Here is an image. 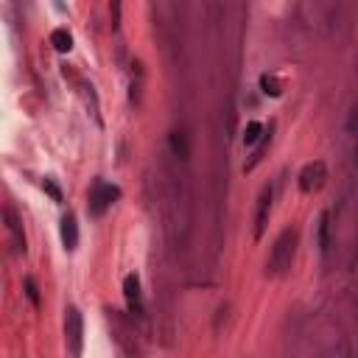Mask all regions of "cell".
I'll use <instances>...</instances> for the list:
<instances>
[{
	"label": "cell",
	"instance_id": "cell-1",
	"mask_svg": "<svg viewBox=\"0 0 358 358\" xmlns=\"http://www.w3.org/2000/svg\"><path fill=\"white\" fill-rule=\"evenodd\" d=\"M296 241H299V232L294 227H285L274 246H271V255H268V263H266V274L268 277H282L291 263H294V255H296Z\"/></svg>",
	"mask_w": 358,
	"mask_h": 358
},
{
	"label": "cell",
	"instance_id": "cell-7",
	"mask_svg": "<svg viewBox=\"0 0 358 358\" xmlns=\"http://www.w3.org/2000/svg\"><path fill=\"white\" fill-rule=\"evenodd\" d=\"M62 243H64L67 252H73V249L78 246V221H76L73 213H67V215L62 218Z\"/></svg>",
	"mask_w": 358,
	"mask_h": 358
},
{
	"label": "cell",
	"instance_id": "cell-5",
	"mask_svg": "<svg viewBox=\"0 0 358 358\" xmlns=\"http://www.w3.org/2000/svg\"><path fill=\"white\" fill-rule=\"evenodd\" d=\"M271 196H274L271 185H266V187L260 190V196H257V213H255V238H257V241L263 238L266 224H268V215H271Z\"/></svg>",
	"mask_w": 358,
	"mask_h": 358
},
{
	"label": "cell",
	"instance_id": "cell-6",
	"mask_svg": "<svg viewBox=\"0 0 358 358\" xmlns=\"http://www.w3.org/2000/svg\"><path fill=\"white\" fill-rule=\"evenodd\" d=\"M123 296H126V305L134 316L143 313V296H140V277L137 274H126L123 280Z\"/></svg>",
	"mask_w": 358,
	"mask_h": 358
},
{
	"label": "cell",
	"instance_id": "cell-12",
	"mask_svg": "<svg viewBox=\"0 0 358 358\" xmlns=\"http://www.w3.org/2000/svg\"><path fill=\"white\" fill-rule=\"evenodd\" d=\"M260 140H263V123L249 120L246 129H243V145H255V143H260Z\"/></svg>",
	"mask_w": 358,
	"mask_h": 358
},
{
	"label": "cell",
	"instance_id": "cell-9",
	"mask_svg": "<svg viewBox=\"0 0 358 358\" xmlns=\"http://www.w3.org/2000/svg\"><path fill=\"white\" fill-rule=\"evenodd\" d=\"M168 145H171V151H173V157H179V159H187L190 157V137L185 134V131H171L168 134Z\"/></svg>",
	"mask_w": 358,
	"mask_h": 358
},
{
	"label": "cell",
	"instance_id": "cell-15",
	"mask_svg": "<svg viewBox=\"0 0 358 358\" xmlns=\"http://www.w3.org/2000/svg\"><path fill=\"white\" fill-rule=\"evenodd\" d=\"M109 11H112V28H120V14H123V0H109Z\"/></svg>",
	"mask_w": 358,
	"mask_h": 358
},
{
	"label": "cell",
	"instance_id": "cell-13",
	"mask_svg": "<svg viewBox=\"0 0 358 358\" xmlns=\"http://www.w3.org/2000/svg\"><path fill=\"white\" fill-rule=\"evenodd\" d=\"M260 90H263L266 95L277 98V95L282 92V84H280V78H277V76H260Z\"/></svg>",
	"mask_w": 358,
	"mask_h": 358
},
{
	"label": "cell",
	"instance_id": "cell-8",
	"mask_svg": "<svg viewBox=\"0 0 358 358\" xmlns=\"http://www.w3.org/2000/svg\"><path fill=\"white\" fill-rule=\"evenodd\" d=\"M6 227H8V235H11V241H14V252H17V255H25V235H22L20 221L14 218V210H11V207H6Z\"/></svg>",
	"mask_w": 358,
	"mask_h": 358
},
{
	"label": "cell",
	"instance_id": "cell-3",
	"mask_svg": "<svg viewBox=\"0 0 358 358\" xmlns=\"http://www.w3.org/2000/svg\"><path fill=\"white\" fill-rule=\"evenodd\" d=\"M117 199H120V187H117V185L95 182V187H92V193H90V215L101 218Z\"/></svg>",
	"mask_w": 358,
	"mask_h": 358
},
{
	"label": "cell",
	"instance_id": "cell-17",
	"mask_svg": "<svg viewBox=\"0 0 358 358\" xmlns=\"http://www.w3.org/2000/svg\"><path fill=\"white\" fill-rule=\"evenodd\" d=\"M358 137V134H355ZM355 165H358V140H355Z\"/></svg>",
	"mask_w": 358,
	"mask_h": 358
},
{
	"label": "cell",
	"instance_id": "cell-4",
	"mask_svg": "<svg viewBox=\"0 0 358 358\" xmlns=\"http://www.w3.org/2000/svg\"><path fill=\"white\" fill-rule=\"evenodd\" d=\"M296 182H299V190H302V193H316V190H322L324 182H327V165H324L322 159L308 162V165L299 171Z\"/></svg>",
	"mask_w": 358,
	"mask_h": 358
},
{
	"label": "cell",
	"instance_id": "cell-16",
	"mask_svg": "<svg viewBox=\"0 0 358 358\" xmlns=\"http://www.w3.org/2000/svg\"><path fill=\"white\" fill-rule=\"evenodd\" d=\"M42 187H45V193H48L53 201H62V190H59V185H56L53 179H45V182H42Z\"/></svg>",
	"mask_w": 358,
	"mask_h": 358
},
{
	"label": "cell",
	"instance_id": "cell-10",
	"mask_svg": "<svg viewBox=\"0 0 358 358\" xmlns=\"http://www.w3.org/2000/svg\"><path fill=\"white\" fill-rule=\"evenodd\" d=\"M316 246L319 252H327L330 249V213H319V221H316Z\"/></svg>",
	"mask_w": 358,
	"mask_h": 358
},
{
	"label": "cell",
	"instance_id": "cell-14",
	"mask_svg": "<svg viewBox=\"0 0 358 358\" xmlns=\"http://www.w3.org/2000/svg\"><path fill=\"white\" fill-rule=\"evenodd\" d=\"M25 296L31 299V305H34V308H39V288H36L34 277H25Z\"/></svg>",
	"mask_w": 358,
	"mask_h": 358
},
{
	"label": "cell",
	"instance_id": "cell-2",
	"mask_svg": "<svg viewBox=\"0 0 358 358\" xmlns=\"http://www.w3.org/2000/svg\"><path fill=\"white\" fill-rule=\"evenodd\" d=\"M64 341L70 355H81L84 350V319L78 313V308H64Z\"/></svg>",
	"mask_w": 358,
	"mask_h": 358
},
{
	"label": "cell",
	"instance_id": "cell-11",
	"mask_svg": "<svg viewBox=\"0 0 358 358\" xmlns=\"http://www.w3.org/2000/svg\"><path fill=\"white\" fill-rule=\"evenodd\" d=\"M50 45H53V50L67 53L73 48V36L67 34V28H56V31H50Z\"/></svg>",
	"mask_w": 358,
	"mask_h": 358
}]
</instances>
